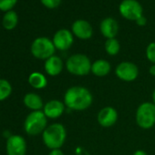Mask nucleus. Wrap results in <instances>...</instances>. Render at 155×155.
<instances>
[{"label": "nucleus", "instance_id": "obj_1", "mask_svg": "<svg viewBox=\"0 0 155 155\" xmlns=\"http://www.w3.org/2000/svg\"><path fill=\"white\" fill-rule=\"evenodd\" d=\"M67 109L74 111H83L93 102V96L89 89L82 86H73L67 90L63 101Z\"/></svg>", "mask_w": 155, "mask_h": 155}, {"label": "nucleus", "instance_id": "obj_2", "mask_svg": "<svg viewBox=\"0 0 155 155\" xmlns=\"http://www.w3.org/2000/svg\"><path fill=\"white\" fill-rule=\"evenodd\" d=\"M67 139V130L63 124L53 123L48 125L42 133L44 144L50 150L60 149Z\"/></svg>", "mask_w": 155, "mask_h": 155}, {"label": "nucleus", "instance_id": "obj_3", "mask_svg": "<svg viewBox=\"0 0 155 155\" xmlns=\"http://www.w3.org/2000/svg\"><path fill=\"white\" fill-rule=\"evenodd\" d=\"M91 64L92 62L88 56L77 53L67 58L65 67L70 74L83 77L91 72Z\"/></svg>", "mask_w": 155, "mask_h": 155}, {"label": "nucleus", "instance_id": "obj_4", "mask_svg": "<svg viewBox=\"0 0 155 155\" xmlns=\"http://www.w3.org/2000/svg\"><path fill=\"white\" fill-rule=\"evenodd\" d=\"M48 118L43 110L31 111L26 118L24 122L25 131L31 136L42 134L48 127Z\"/></svg>", "mask_w": 155, "mask_h": 155}, {"label": "nucleus", "instance_id": "obj_5", "mask_svg": "<svg viewBox=\"0 0 155 155\" xmlns=\"http://www.w3.org/2000/svg\"><path fill=\"white\" fill-rule=\"evenodd\" d=\"M135 120L140 128L151 129L155 125V104L149 101L141 103L136 110Z\"/></svg>", "mask_w": 155, "mask_h": 155}, {"label": "nucleus", "instance_id": "obj_6", "mask_svg": "<svg viewBox=\"0 0 155 155\" xmlns=\"http://www.w3.org/2000/svg\"><path fill=\"white\" fill-rule=\"evenodd\" d=\"M30 51L34 58L41 60H47L55 55L56 48L50 38L46 37H39L34 39L32 42Z\"/></svg>", "mask_w": 155, "mask_h": 155}, {"label": "nucleus", "instance_id": "obj_7", "mask_svg": "<svg viewBox=\"0 0 155 155\" xmlns=\"http://www.w3.org/2000/svg\"><path fill=\"white\" fill-rule=\"evenodd\" d=\"M119 11L122 18L130 21H136L143 16V8L137 0H123L119 6Z\"/></svg>", "mask_w": 155, "mask_h": 155}, {"label": "nucleus", "instance_id": "obj_8", "mask_svg": "<svg viewBox=\"0 0 155 155\" xmlns=\"http://www.w3.org/2000/svg\"><path fill=\"white\" fill-rule=\"evenodd\" d=\"M115 74L120 81L131 82L134 81L139 76V68L132 62L123 61L116 67Z\"/></svg>", "mask_w": 155, "mask_h": 155}, {"label": "nucleus", "instance_id": "obj_9", "mask_svg": "<svg viewBox=\"0 0 155 155\" xmlns=\"http://www.w3.org/2000/svg\"><path fill=\"white\" fill-rule=\"evenodd\" d=\"M53 44L56 49L60 51H66L71 48L74 42V35L68 29L62 28L58 30L52 38Z\"/></svg>", "mask_w": 155, "mask_h": 155}, {"label": "nucleus", "instance_id": "obj_10", "mask_svg": "<svg viewBox=\"0 0 155 155\" xmlns=\"http://www.w3.org/2000/svg\"><path fill=\"white\" fill-rule=\"evenodd\" d=\"M72 34L80 39H90L93 35V28L91 23L84 19H78L71 26Z\"/></svg>", "mask_w": 155, "mask_h": 155}, {"label": "nucleus", "instance_id": "obj_11", "mask_svg": "<svg viewBox=\"0 0 155 155\" xmlns=\"http://www.w3.org/2000/svg\"><path fill=\"white\" fill-rule=\"evenodd\" d=\"M27 142L20 135H12L7 140L8 155H26Z\"/></svg>", "mask_w": 155, "mask_h": 155}, {"label": "nucleus", "instance_id": "obj_12", "mask_svg": "<svg viewBox=\"0 0 155 155\" xmlns=\"http://www.w3.org/2000/svg\"><path fill=\"white\" fill-rule=\"evenodd\" d=\"M118 111L116 109L110 106H107L102 108L97 116V120L99 124L103 128L112 127L118 120Z\"/></svg>", "mask_w": 155, "mask_h": 155}, {"label": "nucleus", "instance_id": "obj_13", "mask_svg": "<svg viewBox=\"0 0 155 155\" xmlns=\"http://www.w3.org/2000/svg\"><path fill=\"white\" fill-rule=\"evenodd\" d=\"M66 106L63 101L58 100H51L45 103L43 107V112L48 119L56 120L59 118L65 111Z\"/></svg>", "mask_w": 155, "mask_h": 155}, {"label": "nucleus", "instance_id": "obj_14", "mask_svg": "<svg viewBox=\"0 0 155 155\" xmlns=\"http://www.w3.org/2000/svg\"><path fill=\"white\" fill-rule=\"evenodd\" d=\"M100 30L101 35L107 39L115 38L119 32V24L113 18H106L101 22Z\"/></svg>", "mask_w": 155, "mask_h": 155}, {"label": "nucleus", "instance_id": "obj_15", "mask_svg": "<svg viewBox=\"0 0 155 155\" xmlns=\"http://www.w3.org/2000/svg\"><path fill=\"white\" fill-rule=\"evenodd\" d=\"M63 68H64L63 60L58 56L54 55L49 58H48L47 60H45V64H44L45 71L48 75L51 77H56L59 75L62 72Z\"/></svg>", "mask_w": 155, "mask_h": 155}, {"label": "nucleus", "instance_id": "obj_16", "mask_svg": "<svg viewBox=\"0 0 155 155\" xmlns=\"http://www.w3.org/2000/svg\"><path fill=\"white\" fill-rule=\"evenodd\" d=\"M111 70L110 63L106 59H97L91 64V73L96 77H106Z\"/></svg>", "mask_w": 155, "mask_h": 155}, {"label": "nucleus", "instance_id": "obj_17", "mask_svg": "<svg viewBox=\"0 0 155 155\" xmlns=\"http://www.w3.org/2000/svg\"><path fill=\"white\" fill-rule=\"evenodd\" d=\"M23 102H24V105L28 109L31 110L32 111L41 110H43V107L45 105L43 103V100L41 99V97L38 94L34 93V92L26 94L24 96Z\"/></svg>", "mask_w": 155, "mask_h": 155}, {"label": "nucleus", "instance_id": "obj_18", "mask_svg": "<svg viewBox=\"0 0 155 155\" xmlns=\"http://www.w3.org/2000/svg\"><path fill=\"white\" fill-rule=\"evenodd\" d=\"M28 83L30 86L37 90H42L47 87L48 81L44 74L40 72H32L28 77Z\"/></svg>", "mask_w": 155, "mask_h": 155}, {"label": "nucleus", "instance_id": "obj_19", "mask_svg": "<svg viewBox=\"0 0 155 155\" xmlns=\"http://www.w3.org/2000/svg\"><path fill=\"white\" fill-rule=\"evenodd\" d=\"M18 23V16L16 11L10 10L6 12L2 18V26L7 30H13Z\"/></svg>", "mask_w": 155, "mask_h": 155}, {"label": "nucleus", "instance_id": "obj_20", "mask_svg": "<svg viewBox=\"0 0 155 155\" xmlns=\"http://www.w3.org/2000/svg\"><path fill=\"white\" fill-rule=\"evenodd\" d=\"M105 51L107 52L108 55L110 56H116L120 49V42L116 38H110L107 39L104 45Z\"/></svg>", "mask_w": 155, "mask_h": 155}, {"label": "nucleus", "instance_id": "obj_21", "mask_svg": "<svg viewBox=\"0 0 155 155\" xmlns=\"http://www.w3.org/2000/svg\"><path fill=\"white\" fill-rule=\"evenodd\" d=\"M12 93V86L7 80L0 79V101L7 100Z\"/></svg>", "mask_w": 155, "mask_h": 155}, {"label": "nucleus", "instance_id": "obj_22", "mask_svg": "<svg viewBox=\"0 0 155 155\" xmlns=\"http://www.w3.org/2000/svg\"><path fill=\"white\" fill-rule=\"evenodd\" d=\"M17 3L18 0H0V10L5 13L13 10Z\"/></svg>", "mask_w": 155, "mask_h": 155}, {"label": "nucleus", "instance_id": "obj_23", "mask_svg": "<svg viewBox=\"0 0 155 155\" xmlns=\"http://www.w3.org/2000/svg\"><path fill=\"white\" fill-rule=\"evenodd\" d=\"M146 57L150 62H151L152 64H155V42H151L147 46Z\"/></svg>", "mask_w": 155, "mask_h": 155}, {"label": "nucleus", "instance_id": "obj_24", "mask_svg": "<svg viewBox=\"0 0 155 155\" xmlns=\"http://www.w3.org/2000/svg\"><path fill=\"white\" fill-rule=\"evenodd\" d=\"M61 1L62 0H40L41 4L48 9H54L58 8L61 4Z\"/></svg>", "mask_w": 155, "mask_h": 155}, {"label": "nucleus", "instance_id": "obj_25", "mask_svg": "<svg viewBox=\"0 0 155 155\" xmlns=\"http://www.w3.org/2000/svg\"><path fill=\"white\" fill-rule=\"evenodd\" d=\"M136 24L138 25V26H140V27H143V26H145L146 25V23H147V19H146V18L144 17V16H141L140 18H138L136 21Z\"/></svg>", "mask_w": 155, "mask_h": 155}, {"label": "nucleus", "instance_id": "obj_26", "mask_svg": "<svg viewBox=\"0 0 155 155\" xmlns=\"http://www.w3.org/2000/svg\"><path fill=\"white\" fill-rule=\"evenodd\" d=\"M48 155H65V154L60 149H55V150H51Z\"/></svg>", "mask_w": 155, "mask_h": 155}, {"label": "nucleus", "instance_id": "obj_27", "mask_svg": "<svg viewBox=\"0 0 155 155\" xmlns=\"http://www.w3.org/2000/svg\"><path fill=\"white\" fill-rule=\"evenodd\" d=\"M149 72L151 76H154L155 77V64H152L150 67V69H149Z\"/></svg>", "mask_w": 155, "mask_h": 155}, {"label": "nucleus", "instance_id": "obj_28", "mask_svg": "<svg viewBox=\"0 0 155 155\" xmlns=\"http://www.w3.org/2000/svg\"><path fill=\"white\" fill-rule=\"evenodd\" d=\"M133 155H148L146 151L142 150H137L136 151H134Z\"/></svg>", "mask_w": 155, "mask_h": 155}, {"label": "nucleus", "instance_id": "obj_29", "mask_svg": "<svg viewBox=\"0 0 155 155\" xmlns=\"http://www.w3.org/2000/svg\"><path fill=\"white\" fill-rule=\"evenodd\" d=\"M3 136L5 137V138H7L8 140L12 136V134L10 133V131L9 130H5L4 132H3Z\"/></svg>", "mask_w": 155, "mask_h": 155}, {"label": "nucleus", "instance_id": "obj_30", "mask_svg": "<svg viewBox=\"0 0 155 155\" xmlns=\"http://www.w3.org/2000/svg\"><path fill=\"white\" fill-rule=\"evenodd\" d=\"M152 102L155 104V89H154V91L152 92Z\"/></svg>", "mask_w": 155, "mask_h": 155}]
</instances>
